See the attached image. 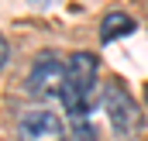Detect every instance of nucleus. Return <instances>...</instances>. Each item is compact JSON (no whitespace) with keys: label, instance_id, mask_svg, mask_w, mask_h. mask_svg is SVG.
I'll list each match as a JSON object with an SVG mask.
<instances>
[{"label":"nucleus","instance_id":"nucleus-7","mask_svg":"<svg viewBox=\"0 0 148 141\" xmlns=\"http://www.w3.org/2000/svg\"><path fill=\"white\" fill-rule=\"evenodd\" d=\"M0 48H3V69H10V41H3Z\"/></svg>","mask_w":148,"mask_h":141},{"label":"nucleus","instance_id":"nucleus-5","mask_svg":"<svg viewBox=\"0 0 148 141\" xmlns=\"http://www.w3.org/2000/svg\"><path fill=\"white\" fill-rule=\"evenodd\" d=\"M131 31H134V17L124 14V10H107V14L100 17V41H103V45L131 35Z\"/></svg>","mask_w":148,"mask_h":141},{"label":"nucleus","instance_id":"nucleus-3","mask_svg":"<svg viewBox=\"0 0 148 141\" xmlns=\"http://www.w3.org/2000/svg\"><path fill=\"white\" fill-rule=\"evenodd\" d=\"M66 69H69V62H62L55 52H41L35 62H31V72L24 79V90L35 100L62 97V90H66Z\"/></svg>","mask_w":148,"mask_h":141},{"label":"nucleus","instance_id":"nucleus-4","mask_svg":"<svg viewBox=\"0 0 148 141\" xmlns=\"http://www.w3.org/2000/svg\"><path fill=\"white\" fill-rule=\"evenodd\" d=\"M17 138L21 141H66V124L55 110L31 107L17 117Z\"/></svg>","mask_w":148,"mask_h":141},{"label":"nucleus","instance_id":"nucleus-6","mask_svg":"<svg viewBox=\"0 0 148 141\" xmlns=\"http://www.w3.org/2000/svg\"><path fill=\"white\" fill-rule=\"evenodd\" d=\"M73 131H76V138H79V141H97V138H100L90 117H73Z\"/></svg>","mask_w":148,"mask_h":141},{"label":"nucleus","instance_id":"nucleus-8","mask_svg":"<svg viewBox=\"0 0 148 141\" xmlns=\"http://www.w3.org/2000/svg\"><path fill=\"white\" fill-rule=\"evenodd\" d=\"M145 103H148V83H145Z\"/></svg>","mask_w":148,"mask_h":141},{"label":"nucleus","instance_id":"nucleus-2","mask_svg":"<svg viewBox=\"0 0 148 141\" xmlns=\"http://www.w3.org/2000/svg\"><path fill=\"white\" fill-rule=\"evenodd\" d=\"M103 110H107V120H110L117 138H131L141 127V110L121 79H110L103 86Z\"/></svg>","mask_w":148,"mask_h":141},{"label":"nucleus","instance_id":"nucleus-1","mask_svg":"<svg viewBox=\"0 0 148 141\" xmlns=\"http://www.w3.org/2000/svg\"><path fill=\"white\" fill-rule=\"evenodd\" d=\"M97 55L93 52H73L69 55V69H66V90H62V107L69 110V117H90V110L97 107Z\"/></svg>","mask_w":148,"mask_h":141}]
</instances>
